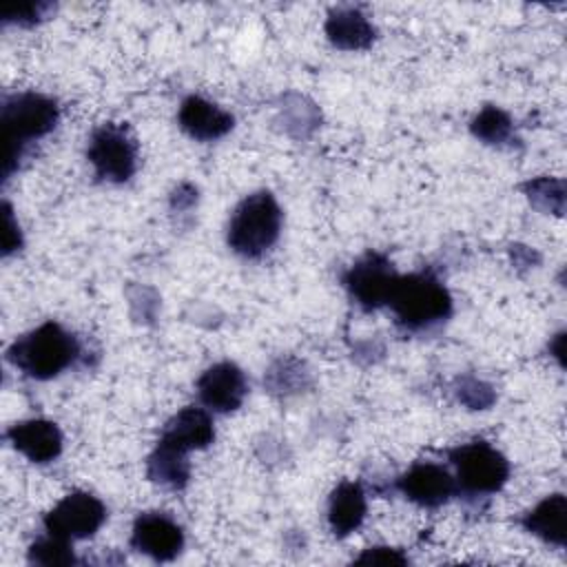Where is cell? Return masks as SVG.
<instances>
[{
    "mask_svg": "<svg viewBox=\"0 0 567 567\" xmlns=\"http://www.w3.org/2000/svg\"><path fill=\"white\" fill-rule=\"evenodd\" d=\"M215 430L213 421L206 410L202 408H184L179 410L166 425L159 436V443L175 447L179 452H193V450H204L213 443Z\"/></svg>",
    "mask_w": 567,
    "mask_h": 567,
    "instance_id": "13",
    "label": "cell"
},
{
    "mask_svg": "<svg viewBox=\"0 0 567 567\" xmlns=\"http://www.w3.org/2000/svg\"><path fill=\"white\" fill-rule=\"evenodd\" d=\"M401 494L421 507H441L456 492V478L436 463H416L399 478Z\"/></svg>",
    "mask_w": 567,
    "mask_h": 567,
    "instance_id": "10",
    "label": "cell"
},
{
    "mask_svg": "<svg viewBox=\"0 0 567 567\" xmlns=\"http://www.w3.org/2000/svg\"><path fill=\"white\" fill-rule=\"evenodd\" d=\"M472 133L487 142V144H501L512 133V120L505 111L496 106H485L474 120H472Z\"/></svg>",
    "mask_w": 567,
    "mask_h": 567,
    "instance_id": "19",
    "label": "cell"
},
{
    "mask_svg": "<svg viewBox=\"0 0 567 567\" xmlns=\"http://www.w3.org/2000/svg\"><path fill=\"white\" fill-rule=\"evenodd\" d=\"M357 563L363 565H405L408 558L392 547H368L361 556H357Z\"/></svg>",
    "mask_w": 567,
    "mask_h": 567,
    "instance_id": "22",
    "label": "cell"
},
{
    "mask_svg": "<svg viewBox=\"0 0 567 567\" xmlns=\"http://www.w3.org/2000/svg\"><path fill=\"white\" fill-rule=\"evenodd\" d=\"M396 277L399 275L383 255L368 252L348 268L343 284L363 310H374L388 303Z\"/></svg>",
    "mask_w": 567,
    "mask_h": 567,
    "instance_id": "8",
    "label": "cell"
},
{
    "mask_svg": "<svg viewBox=\"0 0 567 567\" xmlns=\"http://www.w3.org/2000/svg\"><path fill=\"white\" fill-rule=\"evenodd\" d=\"M385 306L403 328L421 330L450 315L452 297L432 272H412L396 277Z\"/></svg>",
    "mask_w": 567,
    "mask_h": 567,
    "instance_id": "2",
    "label": "cell"
},
{
    "mask_svg": "<svg viewBox=\"0 0 567 567\" xmlns=\"http://www.w3.org/2000/svg\"><path fill=\"white\" fill-rule=\"evenodd\" d=\"M29 560L35 565H71L73 558V549H71V540L47 534L42 538H38L31 547H29Z\"/></svg>",
    "mask_w": 567,
    "mask_h": 567,
    "instance_id": "20",
    "label": "cell"
},
{
    "mask_svg": "<svg viewBox=\"0 0 567 567\" xmlns=\"http://www.w3.org/2000/svg\"><path fill=\"white\" fill-rule=\"evenodd\" d=\"M7 439L31 463H49L62 452V432L47 419L20 421L7 430Z\"/></svg>",
    "mask_w": 567,
    "mask_h": 567,
    "instance_id": "12",
    "label": "cell"
},
{
    "mask_svg": "<svg viewBox=\"0 0 567 567\" xmlns=\"http://www.w3.org/2000/svg\"><path fill=\"white\" fill-rule=\"evenodd\" d=\"M365 494L359 483L343 481L339 483L328 498V523L334 536L343 538L359 529L365 518Z\"/></svg>",
    "mask_w": 567,
    "mask_h": 567,
    "instance_id": "15",
    "label": "cell"
},
{
    "mask_svg": "<svg viewBox=\"0 0 567 567\" xmlns=\"http://www.w3.org/2000/svg\"><path fill=\"white\" fill-rule=\"evenodd\" d=\"M450 458L456 467L458 485L472 494H494L509 476L505 456L485 441L463 443L452 450Z\"/></svg>",
    "mask_w": 567,
    "mask_h": 567,
    "instance_id": "5",
    "label": "cell"
},
{
    "mask_svg": "<svg viewBox=\"0 0 567 567\" xmlns=\"http://www.w3.org/2000/svg\"><path fill=\"white\" fill-rule=\"evenodd\" d=\"M104 520L106 507L97 496L89 492H71L44 516V529L47 534L66 540H80L93 536Z\"/></svg>",
    "mask_w": 567,
    "mask_h": 567,
    "instance_id": "7",
    "label": "cell"
},
{
    "mask_svg": "<svg viewBox=\"0 0 567 567\" xmlns=\"http://www.w3.org/2000/svg\"><path fill=\"white\" fill-rule=\"evenodd\" d=\"M246 390L248 385L244 372L230 361L210 365L197 381L199 399L213 412L237 410L246 396Z\"/></svg>",
    "mask_w": 567,
    "mask_h": 567,
    "instance_id": "11",
    "label": "cell"
},
{
    "mask_svg": "<svg viewBox=\"0 0 567 567\" xmlns=\"http://www.w3.org/2000/svg\"><path fill=\"white\" fill-rule=\"evenodd\" d=\"M326 33L337 49L357 51L365 49L374 40V27L357 9H337L326 22Z\"/></svg>",
    "mask_w": 567,
    "mask_h": 567,
    "instance_id": "17",
    "label": "cell"
},
{
    "mask_svg": "<svg viewBox=\"0 0 567 567\" xmlns=\"http://www.w3.org/2000/svg\"><path fill=\"white\" fill-rule=\"evenodd\" d=\"M89 162L95 175L106 182H126L135 173L137 148L126 128L115 124L100 126L89 142Z\"/></svg>",
    "mask_w": 567,
    "mask_h": 567,
    "instance_id": "6",
    "label": "cell"
},
{
    "mask_svg": "<svg viewBox=\"0 0 567 567\" xmlns=\"http://www.w3.org/2000/svg\"><path fill=\"white\" fill-rule=\"evenodd\" d=\"M49 9H51V7L44 4V2H24V4H18V7L4 9L2 20H4V22H13V24H33V22H38L40 18H44V13H47Z\"/></svg>",
    "mask_w": 567,
    "mask_h": 567,
    "instance_id": "21",
    "label": "cell"
},
{
    "mask_svg": "<svg viewBox=\"0 0 567 567\" xmlns=\"http://www.w3.org/2000/svg\"><path fill=\"white\" fill-rule=\"evenodd\" d=\"M281 230V208L268 190H259L239 202L228 221V246L248 259L270 250Z\"/></svg>",
    "mask_w": 567,
    "mask_h": 567,
    "instance_id": "3",
    "label": "cell"
},
{
    "mask_svg": "<svg viewBox=\"0 0 567 567\" xmlns=\"http://www.w3.org/2000/svg\"><path fill=\"white\" fill-rule=\"evenodd\" d=\"M2 246H4V252H11L20 246V233H18V226L11 217V210L7 206V213H4V235H2Z\"/></svg>",
    "mask_w": 567,
    "mask_h": 567,
    "instance_id": "23",
    "label": "cell"
},
{
    "mask_svg": "<svg viewBox=\"0 0 567 567\" xmlns=\"http://www.w3.org/2000/svg\"><path fill=\"white\" fill-rule=\"evenodd\" d=\"M523 527L545 543L563 547L567 540V501L563 494L543 498L532 512L523 516Z\"/></svg>",
    "mask_w": 567,
    "mask_h": 567,
    "instance_id": "16",
    "label": "cell"
},
{
    "mask_svg": "<svg viewBox=\"0 0 567 567\" xmlns=\"http://www.w3.org/2000/svg\"><path fill=\"white\" fill-rule=\"evenodd\" d=\"M80 354L78 341L60 323L47 321L18 337L7 350L9 361L31 379H53Z\"/></svg>",
    "mask_w": 567,
    "mask_h": 567,
    "instance_id": "1",
    "label": "cell"
},
{
    "mask_svg": "<svg viewBox=\"0 0 567 567\" xmlns=\"http://www.w3.org/2000/svg\"><path fill=\"white\" fill-rule=\"evenodd\" d=\"M131 545L159 563L173 560L182 547H184V532L177 525V520H173L168 514L164 512H146L140 514L133 523V532H131Z\"/></svg>",
    "mask_w": 567,
    "mask_h": 567,
    "instance_id": "9",
    "label": "cell"
},
{
    "mask_svg": "<svg viewBox=\"0 0 567 567\" xmlns=\"http://www.w3.org/2000/svg\"><path fill=\"white\" fill-rule=\"evenodd\" d=\"M177 120H179V126L193 140H202V142L219 140L233 128V115L199 95H188L182 102Z\"/></svg>",
    "mask_w": 567,
    "mask_h": 567,
    "instance_id": "14",
    "label": "cell"
},
{
    "mask_svg": "<svg viewBox=\"0 0 567 567\" xmlns=\"http://www.w3.org/2000/svg\"><path fill=\"white\" fill-rule=\"evenodd\" d=\"M58 104L40 93H18L4 97L2 126H4V175L20 157L22 144L38 140L53 131L58 122Z\"/></svg>",
    "mask_w": 567,
    "mask_h": 567,
    "instance_id": "4",
    "label": "cell"
},
{
    "mask_svg": "<svg viewBox=\"0 0 567 567\" xmlns=\"http://www.w3.org/2000/svg\"><path fill=\"white\" fill-rule=\"evenodd\" d=\"M148 476L164 487H173V489L184 487L190 476L186 452L157 443L155 452L148 456Z\"/></svg>",
    "mask_w": 567,
    "mask_h": 567,
    "instance_id": "18",
    "label": "cell"
}]
</instances>
